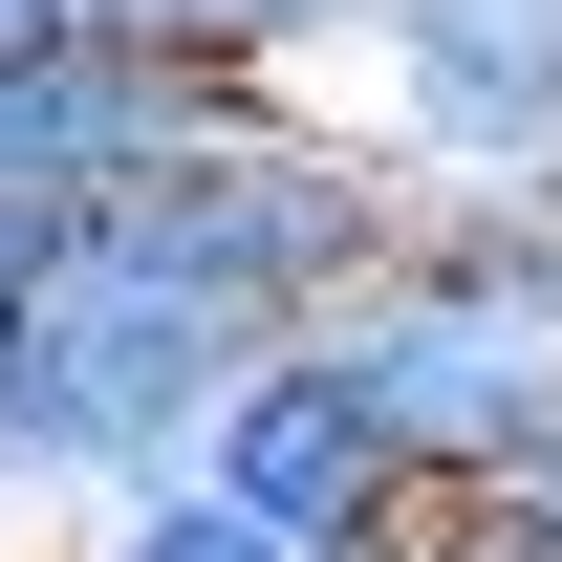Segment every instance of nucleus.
I'll use <instances>...</instances> for the list:
<instances>
[{"label": "nucleus", "instance_id": "f257e3e1", "mask_svg": "<svg viewBox=\"0 0 562 562\" xmlns=\"http://www.w3.org/2000/svg\"><path fill=\"white\" fill-rule=\"evenodd\" d=\"M390 238H412V151L281 131V109H238V131L66 195L44 216V325H22V432H0V476L22 497L173 476V454L238 412V368L303 347Z\"/></svg>", "mask_w": 562, "mask_h": 562}, {"label": "nucleus", "instance_id": "f03ea898", "mask_svg": "<svg viewBox=\"0 0 562 562\" xmlns=\"http://www.w3.org/2000/svg\"><path fill=\"white\" fill-rule=\"evenodd\" d=\"M432 497L562 476V173H412V238L303 325Z\"/></svg>", "mask_w": 562, "mask_h": 562}, {"label": "nucleus", "instance_id": "7ed1b4c3", "mask_svg": "<svg viewBox=\"0 0 562 562\" xmlns=\"http://www.w3.org/2000/svg\"><path fill=\"white\" fill-rule=\"evenodd\" d=\"M195 476L260 497L303 562H368V541H412V519H432V476L390 454V412H368L325 347H260V368H238V412L195 432Z\"/></svg>", "mask_w": 562, "mask_h": 562}, {"label": "nucleus", "instance_id": "20e7f679", "mask_svg": "<svg viewBox=\"0 0 562 562\" xmlns=\"http://www.w3.org/2000/svg\"><path fill=\"white\" fill-rule=\"evenodd\" d=\"M238 109H260L238 66H173V44H109V22H44V44L0 66V195H109V173L238 131Z\"/></svg>", "mask_w": 562, "mask_h": 562}, {"label": "nucleus", "instance_id": "39448f33", "mask_svg": "<svg viewBox=\"0 0 562 562\" xmlns=\"http://www.w3.org/2000/svg\"><path fill=\"white\" fill-rule=\"evenodd\" d=\"M368 66L412 173H562V0H390Z\"/></svg>", "mask_w": 562, "mask_h": 562}, {"label": "nucleus", "instance_id": "423d86ee", "mask_svg": "<svg viewBox=\"0 0 562 562\" xmlns=\"http://www.w3.org/2000/svg\"><path fill=\"white\" fill-rule=\"evenodd\" d=\"M66 22H109V44H173V66H238V87H281V66H325V44H368L390 0H66Z\"/></svg>", "mask_w": 562, "mask_h": 562}, {"label": "nucleus", "instance_id": "0eeeda50", "mask_svg": "<svg viewBox=\"0 0 562 562\" xmlns=\"http://www.w3.org/2000/svg\"><path fill=\"white\" fill-rule=\"evenodd\" d=\"M87 562H303V541H281L260 497H216L195 454H173V476H109V497H87Z\"/></svg>", "mask_w": 562, "mask_h": 562}, {"label": "nucleus", "instance_id": "6e6552de", "mask_svg": "<svg viewBox=\"0 0 562 562\" xmlns=\"http://www.w3.org/2000/svg\"><path fill=\"white\" fill-rule=\"evenodd\" d=\"M44 216L66 195H0V432H22V325H44Z\"/></svg>", "mask_w": 562, "mask_h": 562}, {"label": "nucleus", "instance_id": "1a4fd4ad", "mask_svg": "<svg viewBox=\"0 0 562 562\" xmlns=\"http://www.w3.org/2000/svg\"><path fill=\"white\" fill-rule=\"evenodd\" d=\"M368 562H476V541H454V519H412V541H368Z\"/></svg>", "mask_w": 562, "mask_h": 562}, {"label": "nucleus", "instance_id": "9d476101", "mask_svg": "<svg viewBox=\"0 0 562 562\" xmlns=\"http://www.w3.org/2000/svg\"><path fill=\"white\" fill-rule=\"evenodd\" d=\"M44 22H66V0H0V66H22V44H44Z\"/></svg>", "mask_w": 562, "mask_h": 562}, {"label": "nucleus", "instance_id": "9b49d317", "mask_svg": "<svg viewBox=\"0 0 562 562\" xmlns=\"http://www.w3.org/2000/svg\"><path fill=\"white\" fill-rule=\"evenodd\" d=\"M0 562H22V541H0Z\"/></svg>", "mask_w": 562, "mask_h": 562}, {"label": "nucleus", "instance_id": "f8f14e48", "mask_svg": "<svg viewBox=\"0 0 562 562\" xmlns=\"http://www.w3.org/2000/svg\"><path fill=\"white\" fill-rule=\"evenodd\" d=\"M541 497H562V476H541Z\"/></svg>", "mask_w": 562, "mask_h": 562}]
</instances>
